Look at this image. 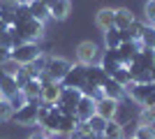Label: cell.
<instances>
[{
	"mask_svg": "<svg viewBox=\"0 0 155 139\" xmlns=\"http://www.w3.org/2000/svg\"><path fill=\"white\" fill-rule=\"evenodd\" d=\"M0 46H5V49H14V37H12V26L7 28L5 33H0Z\"/></svg>",
	"mask_w": 155,
	"mask_h": 139,
	"instance_id": "cell-32",
	"label": "cell"
},
{
	"mask_svg": "<svg viewBox=\"0 0 155 139\" xmlns=\"http://www.w3.org/2000/svg\"><path fill=\"white\" fill-rule=\"evenodd\" d=\"M102 95H104V98H111V100H118V102H120V100L125 98V91H123V86H120L118 81H114L109 77L107 84L102 86Z\"/></svg>",
	"mask_w": 155,
	"mask_h": 139,
	"instance_id": "cell-20",
	"label": "cell"
},
{
	"mask_svg": "<svg viewBox=\"0 0 155 139\" xmlns=\"http://www.w3.org/2000/svg\"><path fill=\"white\" fill-rule=\"evenodd\" d=\"M14 28L23 37V42H39V40H44V35H46V23H42L37 19H30L26 23H21V26H14Z\"/></svg>",
	"mask_w": 155,
	"mask_h": 139,
	"instance_id": "cell-3",
	"label": "cell"
},
{
	"mask_svg": "<svg viewBox=\"0 0 155 139\" xmlns=\"http://www.w3.org/2000/svg\"><path fill=\"white\" fill-rule=\"evenodd\" d=\"M7 28H9V26H5V23H2V21H0V33H5Z\"/></svg>",
	"mask_w": 155,
	"mask_h": 139,
	"instance_id": "cell-40",
	"label": "cell"
},
{
	"mask_svg": "<svg viewBox=\"0 0 155 139\" xmlns=\"http://www.w3.org/2000/svg\"><path fill=\"white\" fill-rule=\"evenodd\" d=\"M134 21H137V16H134V12H132L130 7H118L116 14H114V28H118V30L130 28Z\"/></svg>",
	"mask_w": 155,
	"mask_h": 139,
	"instance_id": "cell-12",
	"label": "cell"
},
{
	"mask_svg": "<svg viewBox=\"0 0 155 139\" xmlns=\"http://www.w3.org/2000/svg\"><path fill=\"white\" fill-rule=\"evenodd\" d=\"M42 84V104L53 107L58 104V98L63 93V84L60 81H39Z\"/></svg>",
	"mask_w": 155,
	"mask_h": 139,
	"instance_id": "cell-8",
	"label": "cell"
},
{
	"mask_svg": "<svg viewBox=\"0 0 155 139\" xmlns=\"http://www.w3.org/2000/svg\"><path fill=\"white\" fill-rule=\"evenodd\" d=\"M28 139H46V137H44V132L39 130V132H32V134H30V137H28Z\"/></svg>",
	"mask_w": 155,
	"mask_h": 139,
	"instance_id": "cell-38",
	"label": "cell"
},
{
	"mask_svg": "<svg viewBox=\"0 0 155 139\" xmlns=\"http://www.w3.org/2000/svg\"><path fill=\"white\" fill-rule=\"evenodd\" d=\"M0 70H2L5 74H9V77H16L19 70H21V65H19V63H14V60H7L5 65H0Z\"/></svg>",
	"mask_w": 155,
	"mask_h": 139,
	"instance_id": "cell-33",
	"label": "cell"
},
{
	"mask_svg": "<svg viewBox=\"0 0 155 139\" xmlns=\"http://www.w3.org/2000/svg\"><path fill=\"white\" fill-rule=\"evenodd\" d=\"M49 56H51L49 51H42V53L37 56V58H35V60L30 63V65H23V67H26V72L30 74V79H39V74H42V72L46 70V63H49Z\"/></svg>",
	"mask_w": 155,
	"mask_h": 139,
	"instance_id": "cell-13",
	"label": "cell"
},
{
	"mask_svg": "<svg viewBox=\"0 0 155 139\" xmlns=\"http://www.w3.org/2000/svg\"><path fill=\"white\" fill-rule=\"evenodd\" d=\"M46 139H58V137H46Z\"/></svg>",
	"mask_w": 155,
	"mask_h": 139,
	"instance_id": "cell-43",
	"label": "cell"
},
{
	"mask_svg": "<svg viewBox=\"0 0 155 139\" xmlns=\"http://www.w3.org/2000/svg\"><path fill=\"white\" fill-rule=\"evenodd\" d=\"M88 123H91V127H93V132H95V134H102L104 127H107V121H104L102 116H97V114L88 118Z\"/></svg>",
	"mask_w": 155,
	"mask_h": 139,
	"instance_id": "cell-30",
	"label": "cell"
},
{
	"mask_svg": "<svg viewBox=\"0 0 155 139\" xmlns=\"http://www.w3.org/2000/svg\"><path fill=\"white\" fill-rule=\"evenodd\" d=\"M0 139H9V137H0Z\"/></svg>",
	"mask_w": 155,
	"mask_h": 139,
	"instance_id": "cell-44",
	"label": "cell"
},
{
	"mask_svg": "<svg viewBox=\"0 0 155 139\" xmlns=\"http://www.w3.org/2000/svg\"><path fill=\"white\" fill-rule=\"evenodd\" d=\"M123 44L120 42V30L118 28H111L104 33V49H118V46Z\"/></svg>",
	"mask_w": 155,
	"mask_h": 139,
	"instance_id": "cell-24",
	"label": "cell"
},
{
	"mask_svg": "<svg viewBox=\"0 0 155 139\" xmlns=\"http://www.w3.org/2000/svg\"><path fill=\"white\" fill-rule=\"evenodd\" d=\"M153 139H155V137H153Z\"/></svg>",
	"mask_w": 155,
	"mask_h": 139,
	"instance_id": "cell-46",
	"label": "cell"
},
{
	"mask_svg": "<svg viewBox=\"0 0 155 139\" xmlns=\"http://www.w3.org/2000/svg\"><path fill=\"white\" fill-rule=\"evenodd\" d=\"M97 65L102 67V70L109 74V77L116 72V70L125 67V65H123V60H120V53H118V49H102V58H100V63H97Z\"/></svg>",
	"mask_w": 155,
	"mask_h": 139,
	"instance_id": "cell-7",
	"label": "cell"
},
{
	"mask_svg": "<svg viewBox=\"0 0 155 139\" xmlns=\"http://www.w3.org/2000/svg\"><path fill=\"white\" fill-rule=\"evenodd\" d=\"M150 79H153V84H155V67L150 70Z\"/></svg>",
	"mask_w": 155,
	"mask_h": 139,
	"instance_id": "cell-41",
	"label": "cell"
},
{
	"mask_svg": "<svg viewBox=\"0 0 155 139\" xmlns=\"http://www.w3.org/2000/svg\"><path fill=\"white\" fill-rule=\"evenodd\" d=\"M46 116H49V107H46V104H39V109H37V125H44Z\"/></svg>",
	"mask_w": 155,
	"mask_h": 139,
	"instance_id": "cell-36",
	"label": "cell"
},
{
	"mask_svg": "<svg viewBox=\"0 0 155 139\" xmlns=\"http://www.w3.org/2000/svg\"><path fill=\"white\" fill-rule=\"evenodd\" d=\"M2 100H5V98H2V95H0V104H2Z\"/></svg>",
	"mask_w": 155,
	"mask_h": 139,
	"instance_id": "cell-42",
	"label": "cell"
},
{
	"mask_svg": "<svg viewBox=\"0 0 155 139\" xmlns=\"http://www.w3.org/2000/svg\"><path fill=\"white\" fill-rule=\"evenodd\" d=\"M139 44H141V49H155V26L146 23V28H143V35H141V40H139Z\"/></svg>",
	"mask_w": 155,
	"mask_h": 139,
	"instance_id": "cell-25",
	"label": "cell"
},
{
	"mask_svg": "<svg viewBox=\"0 0 155 139\" xmlns=\"http://www.w3.org/2000/svg\"><path fill=\"white\" fill-rule=\"evenodd\" d=\"M21 91H23L28 102H39L42 104V84H39V79H30L26 84V88H21Z\"/></svg>",
	"mask_w": 155,
	"mask_h": 139,
	"instance_id": "cell-21",
	"label": "cell"
},
{
	"mask_svg": "<svg viewBox=\"0 0 155 139\" xmlns=\"http://www.w3.org/2000/svg\"><path fill=\"white\" fill-rule=\"evenodd\" d=\"M7 60H12V49H5V46H0V65H5Z\"/></svg>",
	"mask_w": 155,
	"mask_h": 139,
	"instance_id": "cell-37",
	"label": "cell"
},
{
	"mask_svg": "<svg viewBox=\"0 0 155 139\" xmlns=\"http://www.w3.org/2000/svg\"><path fill=\"white\" fill-rule=\"evenodd\" d=\"M111 79L118 81L120 86H125L127 81H132V79H130V70H127V67H120V70H116V72L111 74Z\"/></svg>",
	"mask_w": 155,
	"mask_h": 139,
	"instance_id": "cell-31",
	"label": "cell"
},
{
	"mask_svg": "<svg viewBox=\"0 0 155 139\" xmlns=\"http://www.w3.org/2000/svg\"><path fill=\"white\" fill-rule=\"evenodd\" d=\"M134 139H153L155 137V130L150 125H137L134 134H132Z\"/></svg>",
	"mask_w": 155,
	"mask_h": 139,
	"instance_id": "cell-29",
	"label": "cell"
},
{
	"mask_svg": "<svg viewBox=\"0 0 155 139\" xmlns=\"http://www.w3.org/2000/svg\"><path fill=\"white\" fill-rule=\"evenodd\" d=\"M32 19L30 9H28V5H16L14 7V26H21V23H26V21Z\"/></svg>",
	"mask_w": 155,
	"mask_h": 139,
	"instance_id": "cell-26",
	"label": "cell"
},
{
	"mask_svg": "<svg viewBox=\"0 0 155 139\" xmlns=\"http://www.w3.org/2000/svg\"><path fill=\"white\" fill-rule=\"evenodd\" d=\"M81 121L77 118V114H63L60 116V127H58V137H67L79 127Z\"/></svg>",
	"mask_w": 155,
	"mask_h": 139,
	"instance_id": "cell-18",
	"label": "cell"
},
{
	"mask_svg": "<svg viewBox=\"0 0 155 139\" xmlns=\"http://www.w3.org/2000/svg\"><path fill=\"white\" fill-rule=\"evenodd\" d=\"M42 51H44V49L39 46V42H23V44L12 49V60L19 63V65H30Z\"/></svg>",
	"mask_w": 155,
	"mask_h": 139,
	"instance_id": "cell-2",
	"label": "cell"
},
{
	"mask_svg": "<svg viewBox=\"0 0 155 139\" xmlns=\"http://www.w3.org/2000/svg\"><path fill=\"white\" fill-rule=\"evenodd\" d=\"M14 79H16V86H19V91H21V88H26V84H28V81H30V74L26 72V67L21 65L19 74H16V77H14Z\"/></svg>",
	"mask_w": 155,
	"mask_h": 139,
	"instance_id": "cell-35",
	"label": "cell"
},
{
	"mask_svg": "<svg viewBox=\"0 0 155 139\" xmlns=\"http://www.w3.org/2000/svg\"><path fill=\"white\" fill-rule=\"evenodd\" d=\"M81 95H84V93L79 91V88H65V86H63V93H60V98H58V104L74 107V109H77L79 100H81Z\"/></svg>",
	"mask_w": 155,
	"mask_h": 139,
	"instance_id": "cell-19",
	"label": "cell"
},
{
	"mask_svg": "<svg viewBox=\"0 0 155 139\" xmlns=\"http://www.w3.org/2000/svg\"><path fill=\"white\" fill-rule=\"evenodd\" d=\"M95 102L97 100L88 98V95H81V100H79V104H77V118L88 121L91 116H95Z\"/></svg>",
	"mask_w": 155,
	"mask_h": 139,
	"instance_id": "cell-14",
	"label": "cell"
},
{
	"mask_svg": "<svg viewBox=\"0 0 155 139\" xmlns=\"http://www.w3.org/2000/svg\"><path fill=\"white\" fill-rule=\"evenodd\" d=\"M9 102H12V107H14V111H16V109H21V107L26 104L28 100H26V95H23V91H16L12 95V98H9Z\"/></svg>",
	"mask_w": 155,
	"mask_h": 139,
	"instance_id": "cell-34",
	"label": "cell"
},
{
	"mask_svg": "<svg viewBox=\"0 0 155 139\" xmlns=\"http://www.w3.org/2000/svg\"><path fill=\"white\" fill-rule=\"evenodd\" d=\"M28 9H30L32 19L42 21V23H46V21L51 19V14H49V7H46V0H30V2H28Z\"/></svg>",
	"mask_w": 155,
	"mask_h": 139,
	"instance_id": "cell-17",
	"label": "cell"
},
{
	"mask_svg": "<svg viewBox=\"0 0 155 139\" xmlns=\"http://www.w3.org/2000/svg\"><path fill=\"white\" fill-rule=\"evenodd\" d=\"M143 21L155 26V0H146V5H143Z\"/></svg>",
	"mask_w": 155,
	"mask_h": 139,
	"instance_id": "cell-28",
	"label": "cell"
},
{
	"mask_svg": "<svg viewBox=\"0 0 155 139\" xmlns=\"http://www.w3.org/2000/svg\"><path fill=\"white\" fill-rule=\"evenodd\" d=\"M127 139H134V137H127Z\"/></svg>",
	"mask_w": 155,
	"mask_h": 139,
	"instance_id": "cell-45",
	"label": "cell"
},
{
	"mask_svg": "<svg viewBox=\"0 0 155 139\" xmlns=\"http://www.w3.org/2000/svg\"><path fill=\"white\" fill-rule=\"evenodd\" d=\"M143 28H146V21H139V19H137L134 21V23H132V26H130V28H125V30H127V33H130V37H132V42H139V40H141V35H143Z\"/></svg>",
	"mask_w": 155,
	"mask_h": 139,
	"instance_id": "cell-27",
	"label": "cell"
},
{
	"mask_svg": "<svg viewBox=\"0 0 155 139\" xmlns=\"http://www.w3.org/2000/svg\"><path fill=\"white\" fill-rule=\"evenodd\" d=\"M107 79H109V74L104 72L100 65H91L86 70V84H93V86L102 88L104 84H107Z\"/></svg>",
	"mask_w": 155,
	"mask_h": 139,
	"instance_id": "cell-15",
	"label": "cell"
},
{
	"mask_svg": "<svg viewBox=\"0 0 155 139\" xmlns=\"http://www.w3.org/2000/svg\"><path fill=\"white\" fill-rule=\"evenodd\" d=\"M104 139H125V132H123V123L116 118H111L107 121V127H104V132H102Z\"/></svg>",
	"mask_w": 155,
	"mask_h": 139,
	"instance_id": "cell-22",
	"label": "cell"
},
{
	"mask_svg": "<svg viewBox=\"0 0 155 139\" xmlns=\"http://www.w3.org/2000/svg\"><path fill=\"white\" fill-rule=\"evenodd\" d=\"M114 14H116L114 7H102V9H97L95 12V28L102 30V33L111 30V28H114Z\"/></svg>",
	"mask_w": 155,
	"mask_h": 139,
	"instance_id": "cell-11",
	"label": "cell"
},
{
	"mask_svg": "<svg viewBox=\"0 0 155 139\" xmlns=\"http://www.w3.org/2000/svg\"><path fill=\"white\" fill-rule=\"evenodd\" d=\"M46 7L53 21H65L72 12V0H46Z\"/></svg>",
	"mask_w": 155,
	"mask_h": 139,
	"instance_id": "cell-10",
	"label": "cell"
},
{
	"mask_svg": "<svg viewBox=\"0 0 155 139\" xmlns=\"http://www.w3.org/2000/svg\"><path fill=\"white\" fill-rule=\"evenodd\" d=\"M118 100H111V98H100L95 102V114L97 116H102L104 121H111L118 116Z\"/></svg>",
	"mask_w": 155,
	"mask_h": 139,
	"instance_id": "cell-9",
	"label": "cell"
},
{
	"mask_svg": "<svg viewBox=\"0 0 155 139\" xmlns=\"http://www.w3.org/2000/svg\"><path fill=\"white\" fill-rule=\"evenodd\" d=\"M9 2H14V5H28L30 0H9Z\"/></svg>",
	"mask_w": 155,
	"mask_h": 139,
	"instance_id": "cell-39",
	"label": "cell"
},
{
	"mask_svg": "<svg viewBox=\"0 0 155 139\" xmlns=\"http://www.w3.org/2000/svg\"><path fill=\"white\" fill-rule=\"evenodd\" d=\"M70 60L67 58H63V56H49V63H46V70L44 72L49 74V79H53V81H63V77L67 74V70H70Z\"/></svg>",
	"mask_w": 155,
	"mask_h": 139,
	"instance_id": "cell-6",
	"label": "cell"
},
{
	"mask_svg": "<svg viewBox=\"0 0 155 139\" xmlns=\"http://www.w3.org/2000/svg\"><path fill=\"white\" fill-rule=\"evenodd\" d=\"M37 109H39V102H26L21 109L14 111V116H12L9 123H16V125H21V127L37 125Z\"/></svg>",
	"mask_w": 155,
	"mask_h": 139,
	"instance_id": "cell-4",
	"label": "cell"
},
{
	"mask_svg": "<svg viewBox=\"0 0 155 139\" xmlns=\"http://www.w3.org/2000/svg\"><path fill=\"white\" fill-rule=\"evenodd\" d=\"M86 70H88V67L81 65V63H72L60 84H63L65 88H79V91H81V88L86 86Z\"/></svg>",
	"mask_w": 155,
	"mask_h": 139,
	"instance_id": "cell-5",
	"label": "cell"
},
{
	"mask_svg": "<svg viewBox=\"0 0 155 139\" xmlns=\"http://www.w3.org/2000/svg\"><path fill=\"white\" fill-rule=\"evenodd\" d=\"M139 49H141V44H139V42H123V44L118 46V53H120V60H123L125 67H127L130 63L137 58Z\"/></svg>",
	"mask_w": 155,
	"mask_h": 139,
	"instance_id": "cell-16",
	"label": "cell"
},
{
	"mask_svg": "<svg viewBox=\"0 0 155 139\" xmlns=\"http://www.w3.org/2000/svg\"><path fill=\"white\" fill-rule=\"evenodd\" d=\"M137 123L139 125H155V107H139L137 111Z\"/></svg>",
	"mask_w": 155,
	"mask_h": 139,
	"instance_id": "cell-23",
	"label": "cell"
},
{
	"mask_svg": "<svg viewBox=\"0 0 155 139\" xmlns=\"http://www.w3.org/2000/svg\"><path fill=\"white\" fill-rule=\"evenodd\" d=\"M74 58H77V63H81V65H86V67L97 65L100 58H102V49H100L97 42L84 40V42H79L77 49H74Z\"/></svg>",
	"mask_w": 155,
	"mask_h": 139,
	"instance_id": "cell-1",
	"label": "cell"
}]
</instances>
